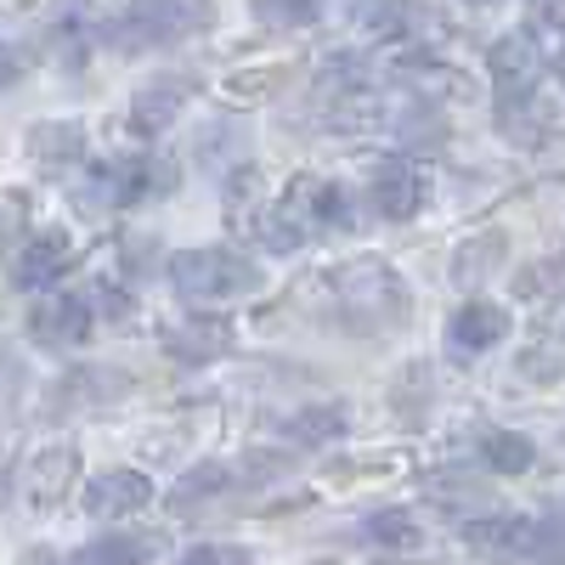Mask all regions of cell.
<instances>
[{"label": "cell", "mask_w": 565, "mask_h": 565, "mask_svg": "<svg viewBox=\"0 0 565 565\" xmlns=\"http://www.w3.org/2000/svg\"><path fill=\"white\" fill-rule=\"evenodd\" d=\"M334 221H345V193L334 181H317V175H295L282 193L266 204L255 238L271 249V255H295L306 249L317 232H328Z\"/></svg>", "instance_id": "cell-1"}, {"label": "cell", "mask_w": 565, "mask_h": 565, "mask_svg": "<svg viewBox=\"0 0 565 565\" xmlns=\"http://www.w3.org/2000/svg\"><path fill=\"white\" fill-rule=\"evenodd\" d=\"M334 306L356 334H391L407 322V282L385 260H351L334 271Z\"/></svg>", "instance_id": "cell-2"}, {"label": "cell", "mask_w": 565, "mask_h": 565, "mask_svg": "<svg viewBox=\"0 0 565 565\" xmlns=\"http://www.w3.org/2000/svg\"><path fill=\"white\" fill-rule=\"evenodd\" d=\"M215 23V0H130L103 29L114 52H148V45H181Z\"/></svg>", "instance_id": "cell-3"}, {"label": "cell", "mask_w": 565, "mask_h": 565, "mask_svg": "<svg viewBox=\"0 0 565 565\" xmlns=\"http://www.w3.org/2000/svg\"><path fill=\"white\" fill-rule=\"evenodd\" d=\"M170 282L186 295V300H204V306H221V300H244L260 289V266L238 249H181L170 255Z\"/></svg>", "instance_id": "cell-4"}, {"label": "cell", "mask_w": 565, "mask_h": 565, "mask_svg": "<svg viewBox=\"0 0 565 565\" xmlns=\"http://www.w3.org/2000/svg\"><path fill=\"white\" fill-rule=\"evenodd\" d=\"M492 79H498V114L503 119H514L532 97H537V85H543V45L532 40V29H514V34H503L498 45H492Z\"/></svg>", "instance_id": "cell-5"}, {"label": "cell", "mask_w": 565, "mask_h": 565, "mask_svg": "<svg viewBox=\"0 0 565 565\" xmlns=\"http://www.w3.org/2000/svg\"><path fill=\"white\" fill-rule=\"evenodd\" d=\"M74 476H79V452L74 447H40L29 463H23V476H18V498H23V509H52V503H63L68 498V487H74Z\"/></svg>", "instance_id": "cell-6"}, {"label": "cell", "mask_w": 565, "mask_h": 565, "mask_svg": "<svg viewBox=\"0 0 565 565\" xmlns=\"http://www.w3.org/2000/svg\"><path fill=\"white\" fill-rule=\"evenodd\" d=\"M153 503V481L141 469H103V476L85 481V514L97 521H125V514H141Z\"/></svg>", "instance_id": "cell-7"}, {"label": "cell", "mask_w": 565, "mask_h": 565, "mask_svg": "<svg viewBox=\"0 0 565 565\" xmlns=\"http://www.w3.org/2000/svg\"><path fill=\"white\" fill-rule=\"evenodd\" d=\"M159 170H153V159H119V164H97L90 170V186L97 193H85V204L90 210H130V204H141L148 193H159Z\"/></svg>", "instance_id": "cell-8"}, {"label": "cell", "mask_w": 565, "mask_h": 565, "mask_svg": "<svg viewBox=\"0 0 565 565\" xmlns=\"http://www.w3.org/2000/svg\"><path fill=\"white\" fill-rule=\"evenodd\" d=\"M90 322H97L90 300H79V295H45L29 311V334H34V345H79V340H90Z\"/></svg>", "instance_id": "cell-9"}, {"label": "cell", "mask_w": 565, "mask_h": 565, "mask_svg": "<svg viewBox=\"0 0 565 565\" xmlns=\"http://www.w3.org/2000/svg\"><path fill=\"white\" fill-rule=\"evenodd\" d=\"M186 90H193V79H181V74H159L136 90V103H130V130L136 136H164L175 125V114L186 108Z\"/></svg>", "instance_id": "cell-10"}, {"label": "cell", "mask_w": 565, "mask_h": 565, "mask_svg": "<svg viewBox=\"0 0 565 565\" xmlns=\"http://www.w3.org/2000/svg\"><path fill=\"white\" fill-rule=\"evenodd\" d=\"M532 532H537V521H526V514H487V521L463 526V543L476 548L481 559H526L532 554Z\"/></svg>", "instance_id": "cell-11"}, {"label": "cell", "mask_w": 565, "mask_h": 565, "mask_svg": "<svg viewBox=\"0 0 565 565\" xmlns=\"http://www.w3.org/2000/svg\"><path fill=\"white\" fill-rule=\"evenodd\" d=\"M68 260H74V238H68V232H40V238H29V249L18 255L12 282H18V289H45L52 277L68 271Z\"/></svg>", "instance_id": "cell-12"}, {"label": "cell", "mask_w": 565, "mask_h": 565, "mask_svg": "<svg viewBox=\"0 0 565 565\" xmlns=\"http://www.w3.org/2000/svg\"><path fill=\"white\" fill-rule=\"evenodd\" d=\"M503 334H509V311L492 306V300H469V306H458V311H452V328H447L452 351H463V356H476V351L498 345Z\"/></svg>", "instance_id": "cell-13"}, {"label": "cell", "mask_w": 565, "mask_h": 565, "mask_svg": "<svg viewBox=\"0 0 565 565\" xmlns=\"http://www.w3.org/2000/svg\"><path fill=\"white\" fill-rule=\"evenodd\" d=\"M232 345V322L226 317H186L175 328H164V351L181 362H210Z\"/></svg>", "instance_id": "cell-14"}, {"label": "cell", "mask_w": 565, "mask_h": 565, "mask_svg": "<svg viewBox=\"0 0 565 565\" xmlns=\"http://www.w3.org/2000/svg\"><path fill=\"white\" fill-rule=\"evenodd\" d=\"M373 210H380L385 221H413L424 204H430V181H424L418 170H385L380 181L367 186Z\"/></svg>", "instance_id": "cell-15"}, {"label": "cell", "mask_w": 565, "mask_h": 565, "mask_svg": "<svg viewBox=\"0 0 565 565\" xmlns=\"http://www.w3.org/2000/svg\"><path fill=\"white\" fill-rule=\"evenodd\" d=\"M266 204H271V193H266V175L255 164H244L238 175H226V226L232 232H255Z\"/></svg>", "instance_id": "cell-16"}, {"label": "cell", "mask_w": 565, "mask_h": 565, "mask_svg": "<svg viewBox=\"0 0 565 565\" xmlns=\"http://www.w3.org/2000/svg\"><path fill=\"white\" fill-rule=\"evenodd\" d=\"M509 244H503V232H476L469 244H458L452 255V282H463V289H476V282H487L498 266H503Z\"/></svg>", "instance_id": "cell-17"}, {"label": "cell", "mask_w": 565, "mask_h": 565, "mask_svg": "<svg viewBox=\"0 0 565 565\" xmlns=\"http://www.w3.org/2000/svg\"><path fill=\"white\" fill-rule=\"evenodd\" d=\"M481 463L492 469V476H526V469L537 463V447L521 430H487L481 436Z\"/></svg>", "instance_id": "cell-18"}, {"label": "cell", "mask_w": 565, "mask_h": 565, "mask_svg": "<svg viewBox=\"0 0 565 565\" xmlns=\"http://www.w3.org/2000/svg\"><path fill=\"white\" fill-rule=\"evenodd\" d=\"M153 537H136V532H114V537H97L74 554V565H153Z\"/></svg>", "instance_id": "cell-19"}, {"label": "cell", "mask_w": 565, "mask_h": 565, "mask_svg": "<svg viewBox=\"0 0 565 565\" xmlns=\"http://www.w3.org/2000/svg\"><path fill=\"white\" fill-rule=\"evenodd\" d=\"M232 487V463H221V458H210V463H199L193 476H181L175 487H170V509L175 514H186V509H199V503H210L215 492H226Z\"/></svg>", "instance_id": "cell-20"}, {"label": "cell", "mask_w": 565, "mask_h": 565, "mask_svg": "<svg viewBox=\"0 0 565 565\" xmlns=\"http://www.w3.org/2000/svg\"><path fill=\"white\" fill-rule=\"evenodd\" d=\"M29 153H34L40 164H68V159H79V153H85V125H74V119H63V125H34V130H29Z\"/></svg>", "instance_id": "cell-21"}, {"label": "cell", "mask_w": 565, "mask_h": 565, "mask_svg": "<svg viewBox=\"0 0 565 565\" xmlns=\"http://www.w3.org/2000/svg\"><path fill=\"white\" fill-rule=\"evenodd\" d=\"M249 12L266 29H306L322 18V0H249Z\"/></svg>", "instance_id": "cell-22"}, {"label": "cell", "mask_w": 565, "mask_h": 565, "mask_svg": "<svg viewBox=\"0 0 565 565\" xmlns=\"http://www.w3.org/2000/svg\"><path fill=\"white\" fill-rule=\"evenodd\" d=\"M289 436L295 441H334V436H345V407H306L300 418H289Z\"/></svg>", "instance_id": "cell-23"}, {"label": "cell", "mask_w": 565, "mask_h": 565, "mask_svg": "<svg viewBox=\"0 0 565 565\" xmlns=\"http://www.w3.org/2000/svg\"><path fill=\"white\" fill-rule=\"evenodd\" d=\"M367 543H380V548H418V526H413V514H407V509H385V514H373V521H367Z\"/></svg>", "instance_id": "cell-24"}, {"label": "cell", "mask_w": 565, "mask_h": 565, "mask_svg": "<svg viewBox=\"0 0 565 565\" xmlns=\"http://www.w3.org/2000/svg\"><path fill=\"white\" fill-rule=\"evenodd\" d=\"M532 554H537L543 565H565V509H554L548 521H537V532H532Z\"/></svg>", "instance_id": "cell-25"}, {"label": "cell", "mask_w": 565, "mask_h": 565, "mask_svg": "<svg viewBox=\"0 0 565 565\" xmlns=\"http://www.w3.org/2000/svg\"><path fill=\"white\" fill-rule=\"evenodd\" d=\"M181 565H249V548L244 543H199V548H186Z\"/></svg>", "instance_id": "cell-26"}, {"label": "cell", "mask_w": 565, "mask_h": 565, "mask_svg": "<svg viewBox=\"0 0 565 565\" xmlns=\"http://www.w3.org/2000/svg\"><path fill=\"white\" fill-rule=\"evenodd\" d=\"M12 238H18V210H12V204H0V255L12 249Z\"/></svg>", "instance_id": "cell-27"}, {"label": "cell", "mask_w": 565, "mask_h": 565, "mask_svg": "<svg viewBox=\"0 0 565 565\" xmlns=\"http://www.w3.org/2000/svg\"><path fill=\"white\" fill-rule=\"evenodd\" d=\"M554 322H559V328H565V306H559V311H554Z\"/></svg>", "instance_id": "cell-28"}, {"label": "cell", "mask_w": 565, "mask_h": 565, "mask_svg": "<svg viewBox=\"0 0 565 565\" xmlns=\"http://www.w3.org/2000/svg\"><path fill=\"white\" fill-rule=\"evenodd\" d=\"M469 7H492V0H469Z\"/></svg>", "instance_id": "cell-29"}]
</instances>
